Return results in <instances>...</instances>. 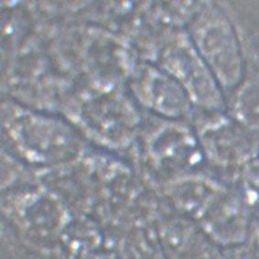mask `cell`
Returning <instances> with one entry per match:
<instances>
[{
    "mask_svg": "<svg viewBox=\"0 0 259 259\" xmlns=\"http://www.w3.org/2000/svg\"><path fill=\"white\" fill-rule=\"evenodd\" d=\"M10 147L22 161L50 166L73 158L77 136L66 122L38 112L22 110L3 119Z\"/></svg>",
    "mask_w": 259,
    "mask_h": 259,
    "instance_id": "obj_1",
    "label": "cell"
},
{
    "mask_svg": "<svg viewBox=\"0 0 259 259\" xmlns=\"http://www.w3.org/2000/svg\"><path fill=\"white\" fill-rule=\"evenodd\" d=\"M2 208L7 229L37 253L53 252L69 225L63 203L47 192H19L3 202Z\"/></svg>",
    "mask_w": 259,
    "mask_h": 259,
    "instance_id": "obj_2",
    "label": "cell"
},
{
    "mask_svg": "<svg viewBox=\"0 0 259 259\" xmlns=\"http://www.w3.org/2000/svg\"><path fill=\"white\" fill-rule=\"evenodd\" d=\"M200 47L220 81L234 85L241 74V59L234 33L224 19L207 26Z\"/></svg>",
    "mask_w": 259,
    "mask_h": 259,
    "instance_id": "obj_3",
    "label": "cell"
},
{
    "mask_svg": "<svg viewBox=\"0 0 259 259\" xmlns=\"http://www.w3.org/2000/svg\"><path fill=\"white\" fill-rule=\"evenodd\" d=\"M136 82L139 97L155 110L170 116L183 115L187 111V96L179 83L168 75L148 68Z\"/></svg>",
    "mask_w": 259,
    "mask_h": 259,
    "instance_id": "obj_4",
    "label": "cell"
},
{
    "mask_svg": "<svg viewBox=\"0 0 259 259\" xmlns=\"http://www.w3.org/2000/svg\"><path fill=\"white\" fill-rule=\"evenodd\" d=\"M170 60H172L173 70H179L180 78L191 87L197 97L209 106H217L219 104L220 96L216 91L214 83L194 53L181 49L173 52Z\"/></svg>",
    "mask_w": 259,
    "mask_h": 259,
    "instance_id": "obj_5",
    "label": "cell"
},
{
    "mask_svg": "<svg viewBox=\"0 0 259 259\" xmlns=\"http://www.w3.org/2000/svg\"><path fill=\"white\" fill-rule=\"evenodd\" d=\"M193 145L190 139L181 132H166L159 136L151 146L154 156L162 160L184 161L188 158V154L191 153Z\"/></svg>",
    "mask_w": 259,
    "mask_h": 259,
    "instance_id": "obj_6",
    "label": "cell"
},
{
    "mask_svg": "<svg viewBox=\"0 0 259 259\" xmlns=\"http://www.w3.org/2000/svg\"><path fill=\"white\" fill-rule=\"evenodd\" d=\"M3 259H36V258H30V256H23V255H18V254H15V255H9L8 257Z\"/></svg>",
    "mask_w": 259,
    "mask_h": 259,
    "instance_id": "obj_7",
    "label": "cell"
}]
</instances>
